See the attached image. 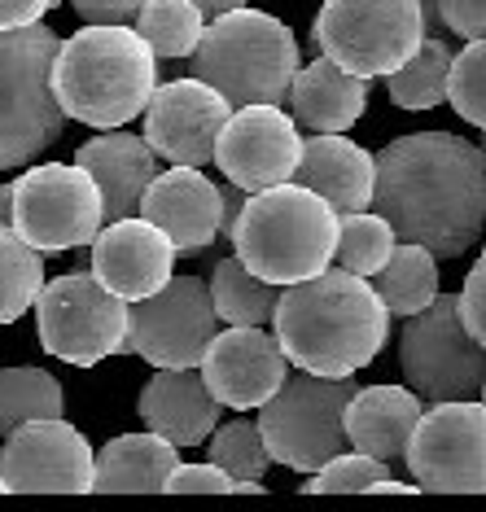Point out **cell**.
Returning <instances> with one entry per match:
<instances>
[{
  "label": "cell",
  "mask_w": 486,
  "mask_h": 512,
  "mask_svg": "<svg viewBox=\"0 0 486 512\" xmlns=\"http://www.w3.org/2000/svg\"><path fill=\"white\" fill-rule=\"evenodd\" d=\"M0 477L14 495H92L97 456L75 425L49 416V421H27L5 438Z\"/></svg>",
  "instance_id": "obj_14"
},
{
  "label": "cell",
  "mask_w": 486,
  "mask_h": 512,
  "mask_svg": "<svg viewBox=\"0 0 486 512\" xmlns=\"http://www.w3.org/2000/svg\"><path fill=\"white\" fill-rule=\"evenodd\" d=\"M298 162L303 132L281 106H237L215 149V167L224 171V180L241 184L246 193L298 180Z\"/></svg>",
  "instance_id": "obj_16"
},
{
  "label": "cell",
  "mask_w": 486,
  "mask_h": 512,
  "mask_svg": "<svg viewBox=\"0 0 486 512\" xmlns=\"http://www.w3.org/2000/svg\"><path fill=\"white\" fill-rule=\"evenodd\" d=\"M211 294L224 324H268L276 316V302H281V285L263 281L259 272L241 263V254H233V259L215 263Z\"/></svg>",
  "instance_id": "obj_28"
},
{
  "label": "cell",
  "mask_w": 486,
  "mask_h": 512,
  "mask_svg": "<svg viewBox=\"0 0 486 512\" xmlns=\"http://www.w3.org/2000/svg\"><path fill=\"white\" fill-rule=\"evenodd\" d=\"M62 40L49 27H0V171L27 167L66 127V110L53 92V62Z\"/></svg>",
  "instance_id": "obj_6"
},
{
  "label": "cell",
  "mask_w": 486,
  "mask_h": 512,
  "mask_svg": "<svg viewBox=\"0 0 486 512\" xmlns=\"http://www.w3.org/2000/svg\"><path fill=\"white\" fill-rule=\"evenodd\" d=\"M84 22H136L149 0H71Z\"/></svg>",
  "instance_id": "obj_39"
},
{
  "label": "cell",
  "mask_w": 486,
  "mask_h": 512,
  "mask_svg": "<svg viewBox=\"0 0 486 512\" xmlns=\"http://www.w3.org/2000/svg\"><path fill=\"white\" fill-rule=\"evenodd\" d=\"M206 451H211V460L219 464V469L233 473L237 482H254V477L268 473V464H276L259 421H228V425H219L211 434V447H206Z\"/></svg>",
  "instance_id": "obj_33"
},
{
  "label": "cell",
  "mask_w": 486,
  "mask_h": 512,
  "mask_svg": "<svg viewBox=\"0 0 486 512\" xmlns=\"http://www.w3.org/2000/svg\"><path fill=\"white\" fill-rule=\"evenodd\" d=\"M14 202H18V184H0V224H14Z\"/></svg>",
  "instance_id": "obj_43"
},
{
  "label": "cell",
  "mask_w": 486,
  "mask_h": 512,
  "mask_svg": "<svg viewBox=\"0 0 486 512\" xmlns=\"http://www.w3.org/2000/svg\"><path fill=\"white\" fill-rule=\"evenodd\" d=\"M176 259H180L176 241L158 224H149L145 215L110 219L101 228V237L92 241V276L127 302L158 294L176 276Z\"/></svg>",
  "instance_id": "obj_18"
},
{
  "label": "cell",
  "mask_w": 486,
  "mask_h": 512,
  "mask_svg": "<svg viewBox=\"0 0 486 512\" xmlns=\"http://www.w3.org/2000/svg\"><path fill=\"white\" fill-rule=\"evenodd\" d=\"M478 145H482V154H486V132H482V141H478Z\"/></svg>",
  "instance_id": "obj_46"
},
{
  "label": "cell",
  "mask_w": 486,
  "mask_h": 512,
  "mask_svg": "<svg viewBox=\"0 0 486 512\" xmlns=\"http://www.w3.org/2000/svg\"><path fill=\"white\" fill-rule=\"evenodd\" d=\"M425 18V36H447V18H443V0H416Z\"/></svg>",
  "instance_id": "obj_42"
},
{
  "label": "cell",
  "mask_w": 486,
  "mask_h": 512,
  "mask_svg": "<svg viewBox=\"0 0 486 512\" xmlns=\"http://www.w3.org/2000/svg\"><path fill=\"white\" fill-rule=\"evenodd\" d=\"M447 101L465 123L486 132V40H465V49L456 53Z\"/></svg>",
  "instance_id": "obj_35"
},
{
  "label": "cell",
  "mask_w": 486,
  "mask_h": 512,
  "mask_svg": "<svg viewBox=\"0 0 486 512\" xmlns=\"http://www.w3.org/2000/svg\"><path fill=\"white\" fill-rule=\"evenodd\" d=\"M219 403L215 390L206 386L198 368H158L145 381L136 412H141L145 429L171 438L176 447H202L219 429Z\"/></svg>",
  "instance_id": "obj_20"
},
{
  "label": "cell",
  "mask_w": 486,
  "mask_h": 512,
  "mask_svg": "<svg viewBox=\"0 0 486 512\" xmlns=\"http://www.w3.org/2000/svg\"><path fill=\"white\" fill-rule=\"evenodd\" d=\"M368 84L373 79L346 71L333 57L298 66L294 84H289V114L307 127V132H351L368 106Z\"/></svg>",
  "instance_id": "obj_23"
},
{
  "label": "cell",
  "mask_w": 486,
  "mask_h": 512,
  "mask_svg": "<svg viewBox=\"0 0 486 512\" xmlns=\"http://www.w3.org/2000/svg\"><path fill=\"white\" fill-rule=\"evenodd\" d=\"M233 101L206 79H171L154 88L145 110V141L158 149V158L180 167H206L215 162L219 136L233 119Z\"/></svg>",
  "instance_id": "obj_15"
},
{
  "label": "cell",
  "mask_w": 486,
  "mask_h": 512,
  "mask_svg": "<svg viewBox=\"0 0 486 512\" xmlns=\"http://www.w3.org/2000/svg\"><path fill=\"white\" fill-rule=\"evenodd\" d=\"M198 5H202L206 18H219V14H228V9H241L246 0H198Z\"/></svg>",
  "instance_id": "obj_44"
},
{
  "label": "cell",
  "mask_w": 486,
  "mask_h": 512,
  "mask_svg": "<svg viewBox=\"0 0 486 512\" xmlns=\"http://www.w3.org/2000/svg\"><path fill=\"white\" fill-rule=\"evenodd\" d=\"M219 333L211 281L171 276L158 294L132 302V351L154 368H198Z\"/></svg>",
  "instance_id": "obj_13"
},
{
  "label": "cell",
  "mask_w": 486,
  "mask_h": 512,
  "mask_svg": "<svg viewBox=\"0 0 486 512\" xmlns=\"http://www.w3.org/2000/svg\"><path fill=\"white\" fill-rule=\"evenodd\" d=\"M298 180L329 197L338 215L368 211L377 193V154L355 145L346 132H311L303 141Z\"/></svg>",
  "instance_id": "obj_21"
},
{
  "label": "cell",
  "mask_w": 486,
  "mask_h": 512,
  "mask_svg": "<svg viewBox=\"0 0 486 512\" xmlns=\"http://www.w3.org/2000/svg\"><path fill=\"white\" fill-rule=\"evenodd\" d=\"M381 482H390L386 460L368 456V451H342L324 469H316L303 482V495H373Z\"/></svg>",
  "instance_id": "obj_34"
},
{
  "label": "cell",
  "mask_w": 486,
  "mask_h": 512,
  "mask_svg": "<svg viewBox=\"0 0 486 512\" xmlns=\"http://www.w3.org/2000/svg\"><path fill=\"white\" fill-rule=\"evenodd\" d=\"M399 368L408 386L430 403L482 399L486 346L465 324L460 294H438L425 311L408 316L399 337Z\"/></svg>",
  "instance_id": "obj_10"
},
{
  "label": "cell",
  "mask_w": 486,
  "mask_h": 512,
  "mask_svg": "<svg viewBox=\"0 0 486 512\" xmlns=\"http://www.w3.org/2000/svg\"><path fill=\"white\" fill-rule=\"evenodd\" d=\"M14 184V228L44 254L92 246L101 228L110 224L106 193L79 162H40V167L22 171Z\"/></svg>",
  "instance_id": "obj_11"
},
{
  "label": "cell",
  "mask_w": 486,
  "mask_h": 512,
  "mask_svg": "<svg viewBox=\"0 0 486 512\" xmlns=\"http://www.w3.org/2000/svg\"><path fill=\"white\" fill-rule=\"evenodd\" d=\"M311 44L346 71L386 79L421 53L425 18L416 0H324Z\"/></svg>",
  "instance_id": "obj_8"
},
{
  "label": "cell",
  "mask_w": 486,
  "mask_h": 512,
  "mask_svg": "<svg viewBox=\"0 0 486 512\" xmlns=\"http://www.w3.org/2000/svg\"><path fill=\"white\" fill-rule=\"evenodd\" d=\"M482 403H486V386H482Z\"/></svg>",
  "instance_id": "obj_47"
},
{
  "label": "cell",
  "mask_w": 486,
  "mask_h": 512,
  "mask_svg": "<svg viewBox=\"0 0 486 512\" xmlns=\"http://www.w3.org/2000/svg\"><path fill=\"white\" fill-rule=\"evenodd\" d=\"M9 491V482H5V477H0V495H5Z\"/></svg>",
  "instance_id": "obj_45"
},
{
  "label": "cell",
  "mask_w": 486,
  "mask_h": 512,
  "mask_svg": "<svg viewBox=\"0 0 486 512\" xmlns=\"http://www.w3.org/2000/svg\"><path fill=\"white\" fill-rule=\"evenodd\" d=\"M351 377H320V372H289L285 386L263 403L259 429L268 438V451L276 464L311 477L333 456L351 451L346 434V407L355 399Z\"/></svg>",
  "instance_id": "obj_7"
},
{
  "label": "cell",
  "mask_w": 486,
  "mask_h": 512,
  "mask_svg": "<svg viewBox=\"0 0 486 512\" xmlns=\"http://www.w3.org/2000/svg\"><path fill=\"white\" fill-rule=\"evenodd\" d=\"M373 211L399 241H421L438 259H460L486 228V154L456 132H408L377 149Z\"/></svg>",
  "instance_id": "obj_1"
},
{
  "label": "cell",
  "mask_w": 486,
  "mask_h": 512,
  "mask_svg": "<svg viewBox=\"0 0 486 512\" xmlns=\"http://www.w3.org/2000/svg\"><path fill=\"white\" fill-rule=\"evenodd\" d=\"M79 167L92 171V180L106 193V215L127 219L141 215V197L158 176V149L145 141V132H101L79 145L75 154Z\"/></svg>",
  "instance_id": "obj_22"
},
{
  "label": "cell",
  "mask_w": 486,
  "mask_h": 512,
  "mask_svg": "<svg viewBox=\"0 0 486 512\" xmlns=\"http://www.w3.org/2000/svg\"><path fill=\"white\" fill-rule=\"evenodd\" d=\"M53 5H62V0H0V27L5 31L31 27V22H40Z\"/></svg>",
  "instance_id": "obj_40"
},
{
  "label": "cell",
  "mask_w": 486,
  "mask_h": 512,
  "mask_svg": "<svg viewBox=\"0 0 486 512\" xmlns=\"http://www.w3.org/2000/svg\"><path fill=\"white\" fill-rule=\"evenodd\" d=\"M289 355L281 337L268 333L263 324H228L215 333L211 351L202 359V377L215 390V399L233 412H254L285 386Z\"/></svg>",
  "instance_id": "obj_17"
},
{
  "label": "cell",
  "mask_w": 486,
  "mask_h": 512,
  "mask_svg": "<svg viewBox=\"0 0 486 512\" xmlns=\"http://www.w3.org/2000/svg\"><path fill=\"white\" fill-rule=\"evenodd\" d=\"M425 416V403L412 386H368L355 390L346 407V434L355 451L377 460H408V442Z\"/></svg>",
  "instance_id": "obj_24"
},
{
  "label": "cell",
  "mask_w": 486,
  "mask_h": 512,
  "mask_svg": "<svg viewBox=\"0 0 486 512\" xmlns=\"http://www.w3.org/2000/svg\"><path fill=\"white\" fill-rule=\"evenodd\" d=\"M141 215L167 232L180 254H202L215 237H224V189L206 180L202 167L171 162L145 189Z\"/></svg>",
  "instance_id": "obj_19"
},
{
  "label": "cell",
  "mask_w": 486,
  "mask_h": 512,
  "mask_svg": "<svg viewBox=\"0 0 486 512\" xmlns=\"http://www.w3.org/2000/svg\"><path fill=\"white\" fill-rule=\"evenodd\" d=\"M451 53L447 36H425L421 53L408 66H399L395 75H386V92L399 110H434L447 101V84H451Z\"/></svg>",
  "instance_id": "obj_29"
},
{
  "label": "cell",
  "mask_w": 486,
  "mask_h": 512,
  "mask_svg": "<svg viewBox=\"0 0 486 512\" xmlns=\"http://www.w3.org/2000/svg\"><path fill=\"white\" fill-rule=\"evenodd\" d=\"M460 307H465V324L473 329V337L486 346V250L469 267L465 289H460Z\"/></svg>",
  "instance_id": "obj_37"
},
{
  "label": "cell",
  "mask_w": 486,
  "mask_h": 512,
  "mask_svg": "<svg viewBox=\"0 0 486 512\" xmlns=\"http://www.w3.org/2000/svg\"><path fill=\"white\" fill-rule=\"evenodd\" d=\"M44 285V250L31 246L14 224H0V324L22 320Z\"/></svg>",
  "instance_id": "obj_30"
},
{
  "label": "cell",
  "mask_w": 486,
  "mask_h": 512,
  "mask_svg": "<svg viewBox=\"0 0 486 512\" xmlns=\"http://www.w3.org/2000/svg\"><path fill=\"white\" fill-rule=\"evenodd\" d=\"M180 469V447L154 434H119L97 451V491L101 495H162L171 473Z\"/></svg>",
  "instance_id": "obj_25"
},
{
  "label": "cell",
  "mask_w": 486,
  "mask_h": 512,
  "mask_svg": "<svg viewBox=\"0 0 486 512\" xmlns=\"http://www.w3.org/2000/svg\"><path fill=\"white\" fill-rule=\"evenodd\" d=\"M66 412V394L44 368H0V438H9L27 421H49Z\"/></svg>",
  "instance_id": "obj_27"
},
{
  "label": "cell",
  "mask_w": 486,
  "mask_h": 512,
  "mask_svg": "<svg viewBox=\"0 0 486 512\" xmlns=\"http://www.w3.org/2000/svg\"><path fill=\"white\" fill-rule=\"evenodd\" d=\"M390 302L381 298L373 276H360L338 263L320 276L281 289L272 333L281 337L294 368L320 377H355L390 342Z\"/></svg>",
  "instance_id": "obj_2"
},
{
  "label": "cell",
  "mask_w": 486,
  "mask_h": 512,
  "mask_svg": "<svg viewBox=\"0 0 486 512\" xmlns=\"http://www.w3.org/2000/svg\"><path fill=\"white\" fill-rule=\"evenodd\" d=\"M246 202H250V193L241 189V184L228 180V184H224V224H219L228 241H233V232H237V224H241V211H246Z\"/></svg>",
  "instance_id": "obj_41"
},
{
  "label": "cell",
  "mask_w": 486,
  "mask_h": 512,
  "mask_svg": "<svg viewBox=\"0 0 486 512\" xmlns=\"http://www.w3.org/2000/svg\"><path fill=\"white\" fill-rule=\"evenodd\" d=\"M408 469L421 491L486 495V403L443 399L425 407L408 442Z\"/></svg>",
  "instance_id": "obj_12"
},
{
  "label": "cell",
  "mask_w": 486,
  "mask_h": 512,
  "mask_svg": "<svg viewBox=\"0 0 486 512\" xmlns=\"http://www.w3.org/2000/svg\"><path fill=\"white\" fill-rule=\"evenodd\" d=\"M136 31L158 57H193L206 36V14L198 0H149L136 14Z\"/></svg>",
  "instance_id": "obj_31"
},
{
  "label": "cell",
  "mask_w": 486,
  "mask_h": 512,
  "mask_svg": "<svg viewBox=\"0 0 486 512\" xmlns=\"http://www.w3.org/2000/svg\"><path fill=\"white\" fill-rule=\"evenodd\" d=\"M40 346L62 364L92 368L101 359L132 351V302L110 294L88 272H66L36 298Z\"/></svg>",
  "instance_id": "obj_9"
},
{
  "label": "cell",
  "mask_w": 486,
  "mask_h": 512,
  "mask_svg": "<svg viewBox=\"0 0 486 512\" xmlns=\"http://www.w3.org/2000/svg\"><path fill=\"white\" fill-rule=\"evenodd\" d=\"M338 232L342 215L333 211L329 197L307 189L303 180H285L250 193L233 232V254H241V263L259 272L263 281L285 289L333 267Z\"/></svg>",
  "instance_id": "obj_4"
},
{
  "label": "cell",
  "mask_w": 486,
  "mask_h": 512,
  "mask_svg": "<svg viewBox=\"0 0 486 512\" xmlns=\"http://www.w3.org/2000/svg\"><path fill=\"white\" fill-rule=\"evenodd\" d=\"M158 88V53L127 22H84L62 40L53 62V92L66 119L84 127H123L149 110Z\"/></svg>",
  "instance_id": "obj_3"
},
{
  "label": "cell",
  "mask_w": 486,
  "mask_h": 512,
  "mask_svg": "<svg viewBox=\"0 0 486 512\" xmlns=\"http://www.w3.org/2000/svg\"><path fill=\"white\" fill-rule=\"evenodd\" d=\"M237 477L219 464H180L167 482V495H233Z\"/></svg>",
  "instance_id": "obj_36"
},
{
  "label": "cell",
  "mask_w": 486,
  "mask_h": 512,
  "mask_svg": "<svg viewBox=\"0 0 486 512\" xmlns=\"http://www.w3.org/2000/svg\"><path fill=\"white\" fill-rule=\"evenodd\" d=\"M399 246V232L381 211H351L342 215V232H338V263L351 267L360 276H377L390 263V254Z\"/></svg>",
  "instance_id": "obj_32"
},
{
  "label": "cell",
  "mask_w": 486,
  "mask_h": 512,
  "mask_svg": "<svg viewBox=\"0 0 486 512\" xmlns=\"http://www.w3.org/2000/svg\"><path fill=\"white\" fill-rule=\"evenodd\" d=\"M193 75L215 84L233 106H281L298 75V40L263 9H228L206 22Z\"/></svg>",
  "instance_id": "obj_5"
},
{
  "label": "cell",
  "mask_w": 486,
  "mask_h": 512,
  "mask_svg": "<svg viewBox=\"0 0 486 512\" xmlns=\"http://www.w3.org/2000/svg\"><path fill=\"white\" fill-rule=\"evenodd\" d=\"M373 285L390 302V311L408 320L438 298V254L421 241H399L390 263L373 276Z\"/></svg>",
  "instance_id": "obj_26"
},
{
  "label": "cell",
  "mask_w": 486,
  "mask_h": 512,
  "mask_svg": "<svg viewBox=\"0 0 486 512\" xmlns=\"http://www.w3.org/2000/svg\"><path fill=\"white\" fill-rule=\"evenodd\" d=\"M447 31L460 40H486V0H443Z\"/></svg>",
  "instance_id": "obj_38"
}]
</instances>
